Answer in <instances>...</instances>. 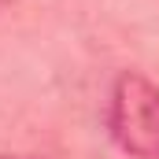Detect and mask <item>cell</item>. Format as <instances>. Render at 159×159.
I'll return each instance as SVG.
<instances>
[{
  "instance_id": "obj_1",
  "label": "cell",
  "mask_w": 159,
  "mask_h": 159,
  "mask_svg": "<svg viewBox=\"0 0 159 159\" xmlns=\"http://www.w3.org/2000/svg\"><path fill=\"white\" fill-rule=\"evenodd\" d=\"M107 133L129 159H159V85L122 70L107 96Z\"/></svg>"
},
{
  "instance_id": "obj_3",
  "label": "cell",
  "mask_w": 159,
  "mask_h": 159,
  "mask_svg": "<svg viewBox=\"0 0 159 159\" xmlns=\"http://www.w3.org/2000/svg\"><path fill=\"white\" fill-rule=\"evenodd\" d=\"M4 4H7V0H0V7H4Z\"/></svg>"
},
{
  "instance_id": "obj_2",
  "label": "cell",
  "mask_w": 159,
  "mask_h": 159,
  "mask_svg": "<svg viewBox=\"0 0 159 159\" xmlns=\"http://www.w3.org/2000/svg\"><path fill=\"white\" fill-rule=\"evenodd\" d=\"M0 159H34V156H0Z\"/></svg>"
}]
</instances>
